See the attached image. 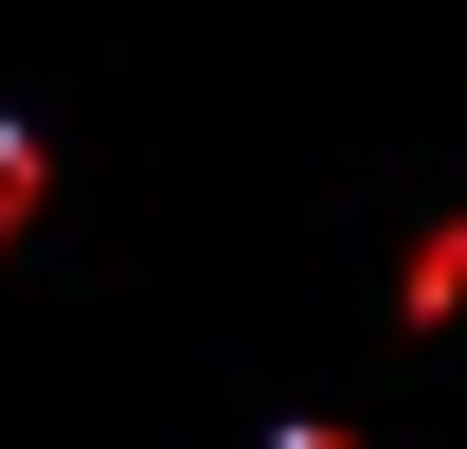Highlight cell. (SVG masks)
<instances>
[{
  "instance_id": "2",
  "label": "cell",
  "mask_w": 467,
  "mask_h": 449,
  "mask_svg": "<svg viewBox=\"0 0 467 449\" xmlns=\"http://www.w3.org/2000/svg\"><path fill=\"white\" fill-rule=\"evenodd\" d=\"M270 449H359V432H270Z\"/></svg>"
},
{
  "instance_id": "1",
  "label": "cell",
  "mask_w": 467,
  "mask_h": 449,
  "mask_svg": "<svg viewBox=\"0 0 467 449\" xmlns=\"http://www.w3.org/2000/svg\"><path fill=\"white\" fill-rule=\"evenodd\" d=\"M18 216H36V144L0 126V252H18Z\"/></svg>"
}]
</instances>
